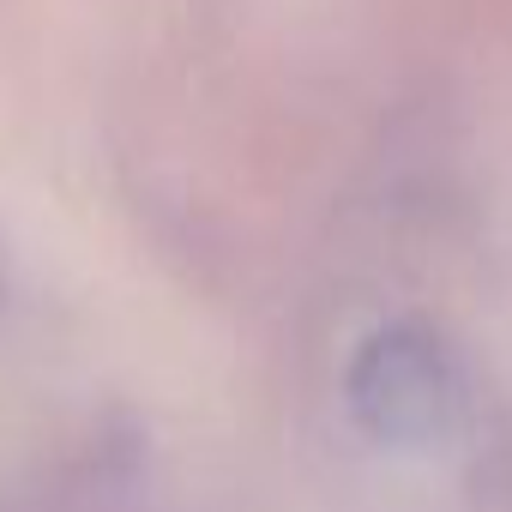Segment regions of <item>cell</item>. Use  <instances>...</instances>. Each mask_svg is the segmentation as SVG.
<instances>
[{"mask_svg":"<svg viewBox=\"0 0 512 512\" xmlns=\"http://www.w3.org/2000/svg\"><path fill=\"white\" fill-rule=\"evenodd\" d=\"M350 398H356V416L380 440L422 446V440H434L452 422L458 380H452L446 356L434 350V338H422V332H380L362 350V362H356Z\"/></svg>","mask_w":512,"mask_h":512,"instance_id":"6da1fadb","label":"cell"}]
</instances>
